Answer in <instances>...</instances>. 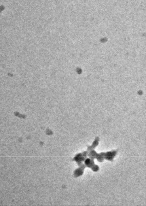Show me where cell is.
I'll use <instances>...</instances> for the list:
<instances>
[{"label": "cell", "mask_w": 146, "mask_h": 206, "mask_svg": "<svg viewBox=\"0 0 146 206\" xmlns=\"http://www.w3.org/2000/svg\"><path fill=\"white\" fill-rule=\"evenodd\" d=\"M88 151H86V152H83L82 153L78 154L76 156V157L75 158V160L77 162L79 165H81V164H82V162L85 161V160L88 157Z\"/></svg>", "instance_id": "3"}, {"label": "cell", "mask_w": 146, "mask_h": 206, "mask_svg": "<svg viewBox=\"0 0 146 206\" xmlns=\"http://www.w3.org/2000/svg\"><path fill=\"white\" fill-rule=\"evenodd\" d=\"M117 153V151L116 150L105 153L104 159L109 161H113V159L115 158Z\"/></svg>", "instance_id": "4"}, {"label": "cell", "mask_w": 146, "mask_h": 206, "mask_svg": "<svg viewBox=\"0 0 146 206\" xmlns=\"http://www.w3.org/2000/svg\"><path fill=\"white\" fill-rule=\"evenodd\" d=\"M84 164L86 167L91 168L93 171H97L99 170V167L96 165L94 160L90 158H87L84 161Z\"/></svg>", "instance_id": "2"}, {"label": "cell", "mask_w": 146, "mask_h": 206, "mask_svg": "<svg viewBox=\"0 0 146 206\" xmlns=\"http://www.w3.org/2000/svg\"><path fill=\"white\" fill-rule=\"evenodd\" d=\"M86 166L85 165V164H81L80 165V167L78 169L76 170V174L77 175V176H79L83 175V173L84 172V169L86 168Z\"/></svg>", "instance_id": "6"}, {"label": "cell", "mask_w": 146, "mask_h": 206, "mask_svg": "<svg viewBox=\"0 0 146 206\" xmlns=\"http://www.w3.org/2000/svg\"><path fill=\"white\" fill-rule=\"evenodd\" d=\"M99 138L98 137H96L95 141L93 142L92 146H88L87 151L88 152H90L92 150H94V149L96 148L98 144H99Z\"/></svg>", "instance_id": "5"}, {"label": "cell", "mask_w": 146, "mask_h": 206, "mask_svg": "<svg viewBox=\"0 0 146 206\" xmlns=\"http://www.w3.org/2000/svg\"><path fill=\"white\" fill-rule=\"evenodd\" d=\"M104 155L105 153H101L100 154H97L96 151L92 150L88 152V156L91 159L94 160L97 159L99 162H101L104 160Z\"/></svg>", "instance_id": "1"}]
</instances>
